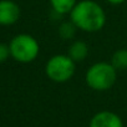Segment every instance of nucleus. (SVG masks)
<instances>
[{
  "instance_id": "nucleus-9",
  "label": "nucleus",
  "mask_w": 127,
  "mask_h": 127,
  "mask_svg": "<svg viewBox=\"0 0 127 127\" xmlns=\"http://www.w3.org/2000/svg\"><path fill=\"white\" fill-rule=\"evenodd\" d=\"M111 65L117 71H123L127 69V49H118L113 52L111 57Z\"/></svg>"
},
{
  "instance_id": "nucleus-1",
  "label": "nucleus",
  "mask_w": 127,
  "mask_h": 127,
  "mask_svg": "<svg viewBox=\"0 0 127 127\" xmlns=\"http://www.w3.org/2000/svg\"><path fill=\"white\" fill-rule=\"evenodd\" d=\"M70 18L77 29L86 32L100 31L106 24L105 10L94 0L79 1L70 13Z\"/></svg>"
},
{
  "instance_id": "nucleus-7",
  "label": "nucleus",
  "mask_w": 127,
  "mask_h": 127,
  "mask_svg": "<svg viewBox=\"0 0 127 127\" xmlns=\"http://www.w3.org/2000/svg\"><path fill=\"white\" fill-rule=\"evenodd\" d=\"M75 62H81L84 61L87 55H89V46L85 41L81 40H76L74 41L70 47H69V54H67Z\"/></svg>"
},
{
  "instance_id": "nucleus-5",
  "label": "nucleus",
  "mask_w": 127,
  "mask_h": 127,
  "mask_svg": "<svg viewBox=\"0 0 127 127\" xmlns=\"http://www.w3.org/2000/svg\"><path fill=\"white\" fill-rule=\"evenodd\" d=\"M20 18V8L13 0H0V25H13Z\"/></svg>"
},
{
  "instance_id": "nucleus-11",
  "label": "nucleus",
  "mask_w": 127,
  "mask_h": 127,
  "mask_svg": "<svg viewBox=\"0 0 127 127\" xmlns=\"http://www.w3.org/2000/svg\"><path fill=\"white\" fill-rule=\"evenodd\" d=\"M9 56H11L10 54V47L6 44H1L0 42V62H4L9 59Z\"/></svg>"
},
{
  "instance_id": "nucleus-4",
  "label": "nucleus",
  "mask_w": 127,
  "mask_h": 127,
  "mask_svg": "<svg viewBox=\"0 0 127 127\" xmlns=\"http://www.w3.org/2000/svg\"><path fill=\"white\" fill-rule=\"evenodd\" d=\"M76 62L69 55H55L46 62L45 72L54 82H66L75 74Z\"/></svg>"
},
{
  "instance_id": "nucleus-3",
  "label": "nucleus",
  "mask_w": 127,
  "mask_h": 127,
  "mask_svg": "<svg viewBox=\"0 0 127 127\" xmlns=\"http://www.w3.org/2000/svg\"><path fill=\"white\" fill-rule=\"evenodd\" d=\"M10 54L14 57V60L28 64L34 61L40 51L39 42L36 39L29 34H20L16 35L9 44Z\"/></svg>"
},
{
  "instance_id": "nucleus-6",
  "label": "nucleus",
  "mask_w": 127,
  "mask_h": 127,
  "mask_svg": "<svg viewBox=\"0 0 127 127\" xmlns=\"http://www.w3.org/2000/svg\"><path fill=\"white\" fill-rule=\"evenodd\" d=\"M90 127H123V123L118 115L111 111H101L91 118Z\"/></svg>"
},
{
  "instance_id": "nucleus-12",
  "label": "nucleus",
  "mask_w": 127,
  "mask_h": 127,
  "mask_svg": "<svg viewBox=\"0 0 127 127\" xmlns=\"http://www.w3.org/2000/svg\"><path fill=\"white\" fill-rule=\"evenodd\" d=\"M106 1L110 3V4H112V5H120L123 1H126V0H106Z\"/></svg>"
},
{
  "instance_id": "nucleus-10",
  "label": "nucleus",
  "mask_w": 127,
  "mask_h": 127,
  "mask_svg": "<svg viewBox=\"0 0 127 127\" xmlns=\"http://www.w3.org/2000/svg\"><path fill=\"white\" fill-rule=\"evenodd\" d=\"M76 30H77V26L72 21H65L59 26V35L64 40H71L74 39Z\"/></svg>"
},
{
  "instance_id": "nucleus-8",
  "label": "nucleus",
  "mask_w": 127,
  "mask_h": 127,
  "mask_svg": "<svg viewBox=\"0 0 127 127\" xmlns=\"http://www.w3.org/2000/svg\"><path fill=\"white\" fill-rule=\"evenodd\" d=\"M52 10L59 15H66L72 11L77 0H50Z\"/></svg>"
},
{
  "instance_id": "nucleus-2",
  "label": "nucleus",
  "mask_w": 127,
  "mask_h": 127,
  "mask_svg": "<svg viewBox=\"0 0 127 127\" xmlns=\"http://www.w3.org/2000/svg\"><path fill=\"white\" fill-rule=\"evenodd\" d=\"M117 77V70L111 62H96L86 72V84L95 91H106L113 86Z\"/></svg>"
}]
</instances>
